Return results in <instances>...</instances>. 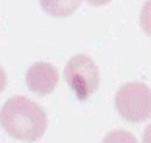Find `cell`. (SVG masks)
I'll use <instances>...</instances> for the list:
<instances>
[{
  "mask_svg": "<svg viewBox=\"0 0 151 143\" xmlns=\"http://www.w3.org/2000/svg\"><path fill=\"white\" fill-rule=\"evenodd\" d=\"M47 124L45 108L22 95L8 99L0 108V126L18 141H37L47 132Z\"/></svg>",
  "mask_w": 151,
  "mask_h": 143,
  "instance_id": "cell-1",
  "label": "cell"
},
{
  "mask_svg": "<svg viewBox=\"0 0 151 143\" xmlns=\"http://www.w3.org/2000/svg\"><path fill=\"white\" fill-rule=\"evenodd\" d=\"M114 108L120 118L139 124L151 118V89L145 83H124L114 95Z\"/></svg>",
  "mask_w": 151,
  "mask_h": 143,
  "instance_id": "cell-2",
  "label": "cell"
},
{
  "mask_svg": "<svg viewBox=\"0 0 151 143\" xmlns=\"http://www.w3.org/2000/svg\"><path fill=\"white\" fill-rule=\"evenodd\" d=\"M62 77L66 79L68 87L74 91L78 101H87L99 87V68L85 54H76L64 66Z\"/></svg>",
  "mask_w": 151,
  "mask_h": 143,
  "instance_id": "cell-3",
  "label": "cell"
},
{
  "mask_svg": "<svg viewBox=\"0 0 151 143\" xmlns=\"http://www.w3.org/2000/svg\"><path fill=\"white\" fill-rule=\"evenodd\" d=\"M27 89L37 97L50 95L58 85V70L49 62H35L25 74Z\"/></svg>",
  "mask_w": 151,
  "mask_h": 143,
  "instance_id": "cell-4",
  "label": "cell"
},
{
  "mask_svg": "<svg viewBox=\"0 0 151 143\" xmlns=\"http://www.w3.org/2000/svg\"><path fill=\"white\" fill-rule=\"evenodd\" d=\"M39 4L52 18H68L80 8L81 0H39Z\"/></svg>",
  "mask_w": 151,
  "mask_h": 143,
  "instance_id": "cell-5",
  "label": "cell"
},
{
  "mask_svg": "<svg viewBox=\"0 0 151 143\" xmlns=\"http://www.w3.org/2000/svg\"><path fill=\"white\" fill-rule=\"evenodd\" d=\"M139 27L147 37H151V0H145V4L139 12Z\"/></svg>",
  "mask_w": 151,
  "mask_h": 143,
  "instance_id": "cell-6",
  "label": "cell"
},
{
  "mask_svg": "<svg viewBox=\"0 0 151 143\" xmlns=\"http://www.w3.org/2000/svg\"><path fill=\"white\" fill-rule=\"evenodd\" d=\"M4 87H6V72L0 68V93L4 91Z\"/></svg>",
  "mask_w": 151,
  "mask_h": 143,
  "instance_id": "cell-7",
  "label": "cell"
},
{
  "mask_svg": "<svg viewBox=\"0 0 151 143\" xmlns=\"http://www.w3.org/2000/svg\"><path fill=\"white\" fill-rule=\"evenodd\" d=\"M87 2L91 6H97V8H99V6H107L109 2H112V0H87Z\"/></svg>",
  "mask_w": 151,
  "mask_h": 143,
  "instance_id": "cell-8",
  "label": "cell"
},
{
  "mask_svg": "<svg viewBox=\"0 0 151 143\" xmlns=\"http://www.w3.org/2000/svg\"><path fill=\"white\" fill-rule=\"evenodd\" d=\"M143 141L145 143H151V124L145 128V132H143Z\"/></svg>",
  "mask_w": 151,
  "mask_h": 143,
  "instance_id": "cell-9",
  "label": "cell"
}]
</instances>
